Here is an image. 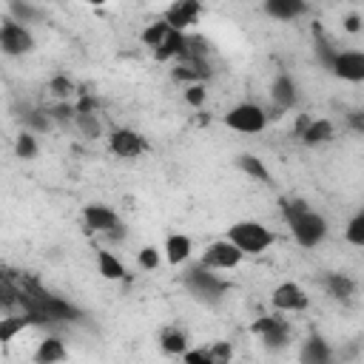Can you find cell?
<instances>
[{
  "mask_svg": "<svg viewBox=\"0 0 364 364\" xmlns=\"http://www.w3.org/2000/svg\"><path fill=\"white\" fill-rule=\"evenodd\" d=\"M159 347H162L168 355H182V353L188 350V338H185L182 330H165V333L159 336Z\"/></svg>",
  "mask_w": 364,
  "mask_h": 364,
  "instance_id": "23",
  "label": "cell"
},
{
  "mask_svg": "<svg viewBox=\"0 0 364 364\" xmlns=\"http://www.w3.org/2000/svg\"><path fill=\"white\" fill-rule=\"evenodd\" d=\"M205 94H208L205 85H202V82H193V85L185 88V102H188L191 108H202V105H205Z\"/></svg>",
  "mask_w": 364,
  "mask_h": 364,
  "instance_id": "33",
  "label": "cell"
},
{
  "mask_svg": "<svg viewBox=\"0 0 364 364\" xmlns=\"http://www.w3.org/2000/svg\"><path fill=\"white\" fill-rule=\"evenodd\" d=\"M324 284H327L330 296H336V299H350L355 293V282L350 276H344V273H330L324 279Z\"/></svg>",
  "mask_w": 364,
  "mask_h": 364,
  "instance_id": "22",
  "label": "cell"
},
{
  "mask_svg": "<svg viewBox=\"0 0 364 364\" xmlns=\"http://www.w3.org/2000/svg\"><path fill=\"white\" fill-rule=\"evenodd\" d=\"M264 11L276 20H296L299 14L307 11V6L301 0H267L264 3Z\"/></svg>",
  "mask_w": 364,
  "mask_h": 364,
  "instance_id": "16",
  "label": "cell"
},
{
  "mask_svg": "<svg viewBox=\"0 0 364 364\" xmlns=\"http://www.w3.org/2000/svg\"><path fill=\"white\" fill-rule=\"evenodd\" d=\"M307 210H310V205H307L304 199H290V202H282V213H284L287 225H290L293 219H299L301 213H307Z\"/></svg>",
  "mask_w": 364,
  "mask_h": 364,
  "instance_id": "31",
  "label": "cell"
},
{
  "mask_svg": "<svg viewBox=\"0 0 364 364\" xmlns=\"http://www.w3.org/2000/svg\"><path fill=\"white\" fill-rule=\"evenodd\" d=\"M136 262H139L142 270H156L159 267V250L156 247H142L139 256H136Z\"/></svg>",
  "mask_w": 364,
  "mask_h": 364,
  "instance_id": "34",
  "label": "cell"
},
{
  "mask_svg": "<svg viewBox=\"0 0 364 364\" xmlns=\"http://www.w3.org/2000/svg\"><path fill=\"white\" fill-rule=\"evenodd\" d=\"M225 125L239 131V134H259L267 125V114L256 102H242V105H236L225 114Z\"/></svg>",
  "mask_w": 364,
  "mask_h": 364,
  "instance_id": "2",
  "label": "cell"
},
{
  "mask_svg": "<svg viewBox=\"0 0 364 364\" xmlns=\"http://www.w3.org/2000/svg\"><path fill=\"white\" fill-rule=\"evenodd\" d=\"M239 262H242V253H239L228 239L210 242V245L205 247L202 259H199V264L208 267V270H230V267H236Z\"/></svg>",
  "mask_w": 364,
  "mask_h": 364,
  "instance_id": "6",
  "label": "cell"
},
{
  "mask_svg": "<svg viewBox=\"0 0 364 364\" xmlns=\"http://www.w3.org/2000/svg\"><path fill=\"white\" fill-rule=\"evenodd\" d=\"M0 48L11 57H20V54H28L34 48V37L26 26H20L17 20H6L0 26Z\"/></svg>",
  "mask_w": 364,
  "mask_h": 364,
  "instance_id": "5",
  "label": "cell"
},
{
  "mask_svg": "<svg viewBox=\"0 0 364 364\" xmlns=\"http://www.w3.org/2000/svg\"><path fill=\"white\" fill-rule=\"evenodd\" d=\"M51 117H54V119H71V117H74V108H71L68 102H60V105L51 108Z\"/></svg>",
  "mask_w": 364,
  "mask_h": 364,
  "instance_id": "38",
  "label": "cell"
},
{
  "mask_svg": "<svg viewBox=\"0 0 364 364\" xmlns=\"http://www.w3.org/2000/svg\"><path fill=\"white\" fill-rule=\"evenodd\" d=\"M182 51H185V34L171 31L165 37V43L159 48H154V57L156 60H182Z\"/></svg>",
  "mask_w": 364,
  "mask_h": 364,
  "instance_id": "21",
  "label": "cell"
},
{
  "mask_svg": "<svg viewBox=\"0 0 364 364\" xmlns=\"http://www.w3.org/2000/svg\"><path fill=\"white\" fill-rule=\"evenodd\" d=\"M182 361L185 364H210V358H208L205 350H185L182 353Z\"/></svg>",
  "mask_w": 364,
  "mask_h": 364,
  "instance_id": "36",
  "label": "cell"
},
{
  "mask_svg": "<svg viewBox=\"0 0 364 364\" xmlns=\"http://www.w3.org/2000/svg\"><path fill=\"white\" fill-rule=\"evenodd\" d=\"M270 100L279 105V111H287L296 105V82L287 74H279L270 85Z\"/></svg>",
  "mask_w": 364,
  "mask_h": 364,
  "instance_id": "15",
  "label": "cell"
},
{
  "mask_svg": "<svg viewBox=\"0 0 364 364\" xmlns=\"http://www.w3.org/2000/svg\"><path fill=\"white\" fill-rule=\"evenodd\" d=\"M48 88H51V94H54L57 100H68V97L74 94V82H71L68 77H54Z\"/></svg>",
  "mask_w": 364,
  "mask_h": 364,
  "instance_id": "32",
  "label": "cell"
},
{
  "mask_svg": "<svg viewBox=\"0 0 364 364\" xmlns=\"http://www.w3.org/2000/svg\"><path fill=\"white\" fill-rule=\"evenodd\" d=\"M28 327H31V316L28 313H23V316H3L0 318V344H11Z\"/></svg>",
  "mask_w": 364,
  "mask_h": 364,
  "instance_id": "17",
  "label": "cell"
},
{
  "mask_svg": "<svg viewBox=\"0 0 364 364\" xmlns=\"http://www.w3.org/2000/svg\"><path fill=\"white\" fill-rule=\"evenodd\" d=\"M74 122L80 125V131L88 136V139H97L100 136V122L94 114H74Z\"/></svg>",
  "mask_w": 364,
  "mask_h": 364,
  "instance_id": "30",
  "label": "cell"
},
{
  "mask_svg": "<svg viewBox=\"0 0 364 364\" xmlns=\"http://www.w3.org/2000/svg\"><path fill=\"white\" fill-rule=\"evenodd\" d=\"M333 136V122L330 119H310L307 128L301 131V142L304 145H321Z\"/></svg>",
  "mask_w": 364,
  "mask_h": 364,
  "instance_id": "19",
  "label": "cell"
},
{
  "mask_svg": "<svg viewBox=\"0 0 364 364\" xmlns=\"http://www.w3.org/2000/svg\"><path fill=\"white\" fill-rule=\"evenodd\" d=\"M299 358H301V364H333L330 344H327L321 336H310V338L301 344Z\"/></svg>",
  "mask_w": 364,
  "mask_h": 364,
  "instance_id": "13",
  "label": "cell"
},
{
  "mask_svg": "<svg viewBox=\"0 0 364 364\" xmlns=\"http://www.w3.org/2000/svg\"><path fill=\"white\" fill-rule=\"evenodd\" d=\"M14 154H17L20 159H31V156L37 154V139H34L31 131H23V134L14 139Z\"/></svg>",
  "mask_w": 364,
  "mask_h": 364,
  "instance_id": "26",
  "label": "cell"
},
{
  "mask_svg": "<svg viewBox=\"0 0 364 364\" xmlns=\"http://www.w3.org/2000/svg\"><path fill=\"white\" fill-rule=\"evenodd\" d=\"M236 165H239L247 176H253V179H262V182H267V179H270V173H267L264 162H262L256 154H242V156L236 159Z\"/></svg>",
  "mask_w": 364,
  "mask_h": 364,
  "instance_id": "24",
  "label": "cell"
},
{
  "mask_svg": "<svg viewBox=\"0 0 364 364\" xmlns=\"http://www.w3.org/2000/svg\"><path fill=\"white\" fill-rule=\"evenodd\" d=\"M65 344L57 336H46L34 350V364H60L65 361Z\"/></svg>",
  "mask_w": 364,
  "mask_h": 364,
  "instance_id": "14",
  "label": "cell"
},
{
  "mask_svg": "<svg viewBox=\"0 0 364 364\" xmlns=\"http://www.w3.org/2000/svg\"><path fill=\"white\" fill-rule=\"evenodd\" d=\"M185 284H188L191 293H196L199 299H210V301H216L228 290V284L216 273H210L208 267H202V264H196V267H191L185 273Z\"/></svg>",
  "mask_w": 364,
  "mask_h": 364,
  "instance_id": "3",
  "label": "cell"
},
{
  "mask_svg": "<svg viewBox=\"0 0 364 364\" xmlns=\"http://www.w3.org/2000/svg\"><path fill=\"white\" fill-rule=\"evenodd\" d=\"M26 119H28V125H31L34 131H46V128H48V117L40 114V111H28Z\"/></svg>",
  "mask_w": 364,
  "mask_h": 364,
  "instance_id": "37",
  "label": "cell"
},
{
  "mask_svg": "<svg viewBox=\"0 0 364 364\" xmlns=\"http://www.w3.org/2000/svg\"><path fill=\"white\" fill-rule=\"evenodd\" d=\"M344 28H347L350 34H358V31H361V14H347V17H344Z\"/></svg>",
  "mask_w": 364,
  "mask_h": 364,
  "instance_id": "39",
  "label": "cell"
},
{
  "mask_svg": "<svg viewBox=\"0 0 364 364\" xmlns=\"http://www.w3.org/2000/svg\"><path fill=\"white\" fill-rule=\"evenodd\" d=\"M97 270L102 279H125V264L111 253V250H100L97 253Z\"/></svg>",
  "mask_w": 364,
  "mask_h": 364,
  "instance_id": "20",
  "label": "cell"
},
{
  "mask_svg": "<svg viewBox=\"0 0 364 364\" xmlns=\"http://www.w3.org/2000/svg\"><path fill=\"white\" fill-rule=\"evenodd\" d=\"M290 230H293V236L301 247H316L327 236V222L316 210H307V213H301L299 219L290 222Z\"/></svg>",
  "mask_w": 364,
  "mask_h": 364,
  "instance_id": "4",
  "label": "cell"
},
{
  "mask_svg": "<svg viewBox=\"0 0 364 364\" xmlns=\"http://www.w3.org/2000/svg\"><path fill=\"white\" fill-rule=\"evenodd\" d=\"M228 242L245 256V253H262L273 245V233L262 225V222H236L230 230H228Z\"/></svg>",
  "mask_w": 364,
  "mask_h": 364,
  "instance_id": "1",
  "label": "cell"
},
{
  "mask_svg": "<svg viewBox=\"0 0 364 364\" xmlns=\"http://www.w3.org/2000/svg\"><path fill=\"white\" fill-rule=\"evenodd\" d=\"M14 304H20V290H17L14 276H11V279L0 282V307H14Z\"/></svg>",
  "mask_w": 364,
  "mask_h": 364,
  "instance_id": "28",
  "label": "cell"
},
{
  "mask_svg": "<svg viewBox=\"0 0 364 364\" xmlns=\"http://www.w3.org/2000/svg\"><path fill=\"white\" fill-rule=\"evenodd\" d=\"M82 219L94 233H108V236H122V225L119 216L105 208V205H85L82 208Z\"/></svg>",
  "mask_w": 364,
  "mask_h": 364,
  "instance_id": "8",
  "label": "cell"
},
{
  "mask_svg": "<svg viewBox=\"0 0 364 364\" xmlns=\"http://www.w3.org/2000/svg\"><path fill=\"white\" fill-rule=\"evenodd\" d=\"M270 301H273V307H276V310L299 313V310H304V307L310 304V296H307V293H304V287H299L296 282H282V284L273 290Z\"/></svg>",
  "mask_w": 364,
  "mask_h": 364,
  "instance_id": "10",
  "label": "cell"
},
{
  "mask_svg": "<svg viewBox=\"0 0 364 364\" xmlns=\"http://www.w3.org/2000/svg\"><path fill=\"white\" fill-rule=\"evenodd\" d=\"M344 239H347L350 245H355V247L364 245V213H355V216L350 219V225H347V230H344Z\"/></svg>",
  "mask_w": 364,
  "mask_h": 364,
  "instance_id": "27",
  "label": "cell"
},
{
  "mask_svg": "<svg viewBox=\"0 0 364 364\" xmlns=\"http://www.w3.org/2000/svg\"><path fill=\"white\" fill-rule=\"evenodd\" d=\"M199 14H202V6H199L196 0H176L173 6H168L162 23H165L171 31H179V34H182L188 26H193V23L199 20Z\"/></svg>",
  "mask_w": 364,
  "mask_h": 364,
  "instance_id": "9",
  "label": "cell"
},
{
  "mask_svg": "<svg viewBox=\"0 0 364 364\" xmlns=\"http://www.w3.org/2000/svg\"><path fill=\"white\" fill-rule=\"evenodd\" d=\"M250 333H256L267 347H276V350L290 341V327L279 316H262V318H256L250 324Z\"/></svg>",
  "mask_w": 364,
  "mask_h": 364,
  "instance_id": "7",
  "label": "cell"
},
{
  "mask_svg": "<svg viewBox=\"0 0 364 364\" xmlns=\"http://www.w3.org/2000/svg\"><path fill=\"white\" fill-rule=\"evenodd\" d=\"M11 14H14V17H20V20L26 23V20H34L40 11H37L34 6H28V3H11Z\"/></svg>",
  "mask_w": 364,
  "mask_h": 364,
  "instance_id": "35",
  "label": "cell"
},
{
  "mask_svg": "<svg viewBox=\"0 0 364 364\" xmlns=\"http://www.w3.org/2000/svg\"><path fill=\"white\" fill-rule=\"evenodd\" d=\"M330 68L336 77H341L347 82H361L364 80V54L361 51H336Z\"/></svg>",
  "mask_w": 364,
  "mask_h": 364,
  "instance_id": "11",
  "label": "cell"
},
{
  "mask_svg": "<svg viewBox=\"0 0 364 364\" xmlns=\"http://www.w3.org/2000/svg\"><path fill=\"white\" fill-rule=\"evenodd\" d=\"M168 34H171V28H168L162 20H156V23H151L148 28H142V43L151 46V48H159Z\"/></svg>",
  "mask_w": 364,
  "mask_h": 364,
  "instance_id": "25",
  "label": "cell"
},
{
  "mask_svg": "<svg viewBox=\"0 0 364 364\" xmlns=\"http://www.w3.org/2000/svg\"><path fill=\"white\" fill-rule=\"evenodd\" d=\"M108 148H111L117 156L134 159V156H139V154L145 151V139H142L136 131H131V128H117V131H111V136H108Z\"/></svg>",
  "mask_w": 364,
  "mask_h": 364,
  "instance_id": "12",
  "label": "cell"
},
{
  "mask_svg": "<svg viewBox=\"0 0 364 364\" xmlns=\"http://www.w3.org/2000/svg\"><path fill=\"white\" fill-rule=\"evenodd\" d=\"M208 353V358H210V364H230L233 361V347L228 344V341H216L210 350H205Z\"/></svg>",
  "mask_w": 364,
  "mask_h": 364,
  "instance_id": "29",
  "label": "cell"
},
{
  "mask_svg": "<svg viewBox=\"0 0 364 364\" xmlns=\"http://www.w3.org/2000/svg\"><path fill=\"white\" fill-rule=\"evenodd\" d=\"M188 256H191V239L182 236V233H171L165 239V259H168V264H182Z\"/></svg>",
  "mask_w": 364,
  "mask_h": 364,
  "instance_id": "18",
  "label": "cell"
}]
</instances>
